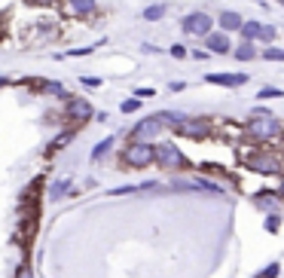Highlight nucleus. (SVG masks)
<instances>
[{
    "label": "nucleus",
    "instance_id": "obj_6",
    "mask_svg": "<svg viewBox=\"0 0 284 278\" xmlns=\"http://www.w3.org/2000/svg\"><path fill=\"white\" fill-rule=\"evenodd\" d=\"M153 150H156V162L165 165V168H187V165H189V162L184 159V153L177 150L174 144H156Z\"/></svg>",
    "mask_w": 284,
    "mask_h": 278
},
{
    "label": "nucleus",
    "instance_id": "obj_2",
    "mask_svg": "<svg viewBox=\"0 0 284 278\" xmlns=\"http://www.w3.org/2000/svg\"><path fill=\"white\" fill-rule=\"evenodd\" d=\"M122 162H126V168H147L156 162V150L150 147V141H132L122 150Z\"/></svg>",
    "mask_w": 284,
    "mask_h": 278
},
{
    "label": "nucleus",
    "instance_id": "obj_16",
    "mask_svg": "<svg viewBox=\"0 0 284 278\" xmlns=\"http://www.w3.org/2000/svg\"><path fill=\"white\" fill-rule=\"evenodd\" d=\"M156 116L162 119L165 126H174V129H177V126H181L184 119H187V113H177V110H162V113H156Z\"/></svg>",
    "mask_w": 284,
    "mask_h": 278
},
{
    "label": "nucleus",
    "instance_id": "obj_4",
    "mask_svg": "<svg viewBox=\"0 0 284 278\" xmlns=\"http://www.w3.org/2000/svg\"><path fill=\"white\" fill-rule=\"evenodd\" d=\"M181 138H192V141H205V138H211L214 135V126L208 123V119H202V116H196V119H184L181 126L174 129Z\"/></svg>",
    "mask_w": 284,
    "mask_h": 278
},
{
    "label": "nucleus",
    "instance_id": "obj_17",
    "mask_svg": "<svg viewBox=\"0 0 284 278\" xmlns=\"http://www.w3.org/2000/svg\"><path fill=\"white\" fill-rule=\"evenodd\" d=\"M254 202L260 208H266V211H275V208H278V196L275 193H260V196H254Z\"/></svg>",
    "mask_w": 284,
    "mask_h": 278
},
{
    "label": "nucleus",
    "instance_id": "obj_20",
    "mask_svg": "<svg viewBox=\"0 0 284 278\" xmlns=\"http://www.w3.org/2000/svg\"><path fill=\"white\" fill-rule=\"evenodd\" d=\"M257 98H260V101H266V98H284V92H281V89H275V86H266V89H260V92H257Z\"/></svg>",
    "mask_w": 284,
    "mask_h": 278
},
{
    "label": "nucleus",
    "instance_id": "obj_7",
    "mask_svg": "<svg viewBox=\"0 0 284 278\" xmlns=\"http://www.w3.org/2000/svg\"><path fill=\"white\" fill-rule=\"evenodd\" d=\"M162 129H165V123H162L159 116H144V119L135 126L132 138H135V141H156V138L162 135Z\"/></svg>",
    "mask_w": 284,
    "mask_h": 278
},
{
    "label": "nucleus",
    "instance_id": "obj_23",
    "mask_svg": "<svg viewBox=\"0 0 284 278\" xmlns=\"http://www.w3.org/2000/svg\"><path fill=\"white\" fill-rule=\"evenodd\" d=\"M141 107V98L135 95V98H129V101H122V113H135Z\"/></svg>",
    "mask_w": 284,
    "mask_h": 278
},
{
    "label": "nucleus",
    "instance_id": "obj_12",
    "mask_svg": "<svg viewBox=\"0 0 284 278\" xmlns=\"http://www.w3.org/2000/svg\"><path fill=\"white\" fill-rule=\"evenodd\" d=\"M241 25H244V19H241L238 12H233V9H226V12H220V15H217V28H220V31H226V34L241 31Z\"/></svg>",
    "mask_w": 284,
    "mask_h": 278
},
{
    "label": "nucleus",
    "instance_id": "obj_32",
    "mask_svg": "<svg viewBox=\"0 0 284 278\" xmlns=\"http://www.w3.org/2000/svg\"><path fill=\"white\" fill-rule=\"evenodd\" d=\"M278 193H281V196H284V181H281V189H278Z\"/></svg>",
    "mask_w": 284,
    "mask_h": 278
},
{
    "label": "nucleus",
    "instance_id": "obj_30",
    "mask_svg": "<svg viewBox=\"0 0 284 278\" xmlns=\"http://www.w3.org/2000/svg\"><path fill=\"white\" fill-rule=\"evenodd\" d=\"M92 49H95V46H83V49H70L67 55H89V52H92Z\"/></svg>",
    "mask_w": 284,
    "mask_h": 278
},
{
    "label": "nucleus",
    "instance_id": "obj_11",
    "mask_svg": "<svg viewBox=\"0 0 284 278\" xmlns=\"http://www.w3.org/2000/svg\"><path fill=\"white\" fill-rule=\"evenodd\" d=\"M64 9L77 19H89L95 12V0H64Z\"/></svg>",
    "mask_w": 284,
    "mask_h": 278
},
{
    "label": "nucleus",
    "instance_id": "obj_26",
    "mask_svg": "<svg viewBox=\"0 0 284 278\" xmlns=\"http://www.w3.org/2000/svg\"><path fill=\"white\" fill-rule=\"evenodd\" d=\"M171 55H174V58H187V46H181V43L171 46Z\"/></svg>",
    "mask_w": 284,
    "mask_h": 278
},
{
    "label": "nucleus",
    "instance_id": "obj_22",
    "mask_svg": "<svg viewBox=\"0 0 284 278\" xmlns=\"http://www.w3.org/2000/svg\"><path fill=\"white\" fill-rule=\"evenodd\" d=\"M110 144H113V138H107V141H101V144H98V147L92 150V159H101V156L110 150Z\"/></svg>",
    "mask_w": 284,
    "mask_h": 278
},
{
    "label": "nucleus",
    "instance_id": "obj_19",
    "mask_svg": "<svg viewBox=\"0 0 284 278\" xmlns=\"http://www.w3.org/2000/svg\"><path fill=\"white\" fill-rule=\"evenodd\" d=\"M263 58H266V61H284V49L269 46V49H263Z\"/></svg>",
    "mask_w": 284,
    "mask_h": 278
},
{
    "label": "nucleus",
    "instance_id": "obj_13",
    "mask_svg": "<svg viewBox=\"0 0 284 278\" xmlns=\"http://www.w3.org/2000/svg\"><path fill=\"white\" fill-rule=\"evenodd\" d=\"M205 80L214 83V86H229V89H236V86L247 83V74H208Z\"/></svg>",
    "mask_w": 284,
    "mask_h": 278
},
{
    "label": "nucleus",
    "instance_id": "obj_29",
    "mask_svg": "<svg viewBox=\"0 0 284 278\" xmlns=\"http://www.w3.org/2000/svg\"><path fill=\"white\" fill-rule=\"evenodd\" d=\"M25 3H31V6H52V3H58V0H25Z\"/></svg>",
    "mask_w": 284,
    "mask_h": 278
},
{
    "label": "nucleus",
    "instance_id": "obj_8",
    "mask_svg": "<svg viewBox=\"0 0 284 278\" xmlns=\"http://www.w3.org/2000/svg\"><path fill=\"white\" fill-rule=\"evenodd\" d=\"M241 37L251 43H272L275 40V28L263 25V22H244L241 25Z\"/></svg>",
    "mask_w": 284,
    "mask_h": 278
},
{
    "label": "nucleus",
    "instance_id": "obj_15",
    "mask_svg": "<svg viewBox=\"0 0 284 278\" xmlns=\"http://www.w3.org/2000/svg\"><path fill=\"white\" fill-rule=\"evenodd\" d=\"M31 86H34V89H46L49 95H64L67 92L61 83H49V80H31Z\"/></svg>",
    "mask_w": 284,
    "mask_h": 278
},
{
    "label": "nucleus",
    "instance_id": "obj_14",
    "mask_svg": "<svg viewBox=\"0 0 284 278\" xmlns=\"http://www.w3.org/2000/svg\"><path fill=\"white\" fill-rule=\"evenodd\" d=\"M233 52H236V58H238V61H251V58H257V46H254L251 40L238 43V46H236Z\"/></svg>",
    "mask_w": 284,
    "mask_h": 278
},
{
    "label": "nucleus",
    "instance_id": "obj_34",
    "mask_svg": "<svg viewBox=\"0 0 284 278\" xmlns=\"http://www.w3.org/2000/svg\"><path fill=\"white\" fill-rule=\"evenodd\" d=\"M278 3H281V6H284V0H278Z\"/></svg>",
    "mask_w": 284,
    "mask_h": 278
},
{
    "label": "nucleus",
    "instance_id": "obj_9",
    "mask_svg": "<svg viewBox=\"0 0 284 278\" xmlns=\"http://www.w3.org/2000/svg\"><path fill=\"white\" fill-rule=\"evenodd\" d=\"M202 40H205V49L214 52V55H229V52H233V43H229L226 31H211V34H205Z\"/></svg>",
    "mask_w": 284,
    "mask_h": 278
},
{
    "label": "nucleus",
    "instance_id": "obj_21",
    "mask_svg": "<svg viewBox=\"0 0 284 278\" xmlns=\"http://www.w3.org/2000/svg\"><path fill=\"white\" fill-rule=\"evenodd\" d=\"M67 186H70L67 181H58V184H52V193H49V196H52V199H61V196L67 193Z\"/></svg>",
    "mask_w": 284,
    "mask_h": 278
},
{
    "label": "nucleus",
    "instance_id": "obj_1",
    "mask_svg": "<svg viewBox=\"0 0 284 278\" xmlns=\"http://www.w3.org/2000/svg\"><path fill=\"white\" fill-rule=\"evenodd\" d=\"M244 135L251 138V141H272V138H278L281 135V126H278V119L269 113V110H254L251 113V123L244 126Z\"/></svg>",
    "mask_w": 284,
    "mask_h": 278
},
{
    "label": "nucleus",
    "instance_id": "obj_18",
    "mask_svg": "<svg viewBox=\"0 0 284 278\" xmlns=\"http://www.w3.org/2000/svg\"><path fill=\"white\" fill-rule=\"evenodd\" d=\"M162 15H165V3H153V6L144 9V19H147V22H159Z\"/></svg>",
    "mask_w": 284,
    "mask_h": 278
},
{
    "label": "nucleus",
    "instance_id": "obj_31",
    "mask_svg": "<svg viewBox=\"0 0 284 278\" xmlns=\"http://www.w3.org/2000/svg\"><path fill=\"white\" fill-rule=\"evenodd\" d=\"M15 278H34V275H31L28 266H19V269H15Z\"/></svg>",
    "mask_w": 284,
    "mask_h": 278
},
{
    "label": "nucleus",
    "instance_id": "obj_28",
    "mask_svg": "<svg viewBox=\"0 0 284 278\" xmlns=\"http://www.w3.org/2000/svg\"><path fill=\"white\" fill-rule=\"evenodd\" d=\"M275 275H278V263H272L266 272H260V278H275Z\"/></svg>",
    "mask_w": 284,
    "mask_h": 278
},
{
    "label": "nucleus",
    "instance_id": "obj_5",
    "mask_svg": "<svg viewBox=\"0 0 284 278\" xmlns=\"http://www.w3.org/2000/svg\"><path fill=\"white\" fill-rule=\"evenodd\" d=\"M214 25H217V19H211L208 12H189L187 19L181 22V28L187 34H192V37H205V34L214 31Z\"/></svg>",
    "mask_w": 284,
    "mask_h": 278
},
{
    "label": "nucleus",
    "instance_id": "obj_33",
    "mask_svg": "<svg viewBox=\"0 0 284 278\" xmlns=\"http://www.w3.org/2000/svg\"><path fill=\"white\" fill-rule=\"evenodd\" d=\"M3 83H6V80H0V86H3Z\"/></svg>",
    "mask_w": 284,
    "mask_h": 278
},
{
    "label": "nucleus",
    "instance_id": "obj_27",
    "mask_svg": "<svg viewBox=\"0 0 284 278\" xmlns=\"http://www.w3.org/2000/svg\"><path fill=\"white\" fill-rule=\"evenodd\" d=\"M135 95H138V98H153L156 89H147V86H144V89H135Z\"/></svg>",
    "mask_w": 284,
    "mask_h": 278
},
{
    "label": "nucleus",
    "instance_id": "obj_25",
    "mask_svg": "<svg viewBox=\"0 0 284 278\" xmlns=\"http://www.w3.org/2000/svg\"><path fill=\"white\" fill-rule=\"evenodd\" d=\"M80 83L86 86V89H98L101 86V80H95V77H80Z\"/></svg>",
    "mask_w": 284,
    "mask_h": 278
},
{
    "label": "nucleus",
    "instance_id": "obj_24",
    "mask_svg": "<svg viewBox=\"0 0 284 278\" xmlns=\"http://www.w3.org/2000/svg\"><path fill=\"white\" fill-rule=\"evenodd\" d=\"M278 227H281V217H278V214L272 211V217H269V220H266V230H269V232H275Z\"/></svg>",
    "mask_w": 284,
    "mask_h": 278
},
{
    "label": "nucleus",
    "instance_id": "obj_10",
    "mask_svg": "<svg viewBox=\"0 0 284 278\" xmlns=\"http://www.w3.org/2000/svg\"><path fill=\"white\" fill-rule=\"evenodd\" d=\"M67 116L74 119V123H86L89 116H95V110H92V104L86 98H70L67 101Z\"/></svg>",
    "mask_w": 284,
    "mask_h": 278
},
{
    "label": "nucleus",
    "instance_id": "obj_3",
    "mask_svg": "<svg viewBox=\"0 0 284 278\" xmlns=\"http://www.w3.org/2000/svg\"><path fill=\"white\" fill-rule=\"evenodd\" d=\"M244 165L251 168V171H260V175H284V159H281L278 153H269V150H263V147Z\"/></svg>",
    "mask_w": 284,
    "mask_h": 278
}]
</instances>
